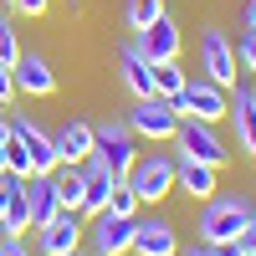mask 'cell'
Wrapping results in <instances>:
<instances>
[{
  "label": "cell",
  "instance_id": "27",
  "mask_svg": "<svg viewBox=\"0 0 256 256\" xmlns=\"http://www.w3.org/2000/svg\"><path fill=\"white\" fill-rule=\"evenodd\" d=\"M6 6H10L16 16H46V6H52V0H6Z\"/></svg>",
  "mask_w": 256,
  "mask_h": 256
},
{
  "label": "cell",
  "instance_id": "5",
  "mask_svg": "<svg viewBox=\"0 0 256 256\" xmlns=\"http://www.w3.org/2000/svg\"><path fill=\"white\" fill-rule=\"evenodd\" d=\"M174 144H180V154L200 159V164H216V169H226V159H230V148H226V138L216 134V123H200V118H180Z\"/></svg>",
  "mask_w": 256,
  "mask_h": 256
},
{
  "label": "cell",
  "instance_id": "28",
  "mask_svg": "<svg viewBox=\"0 0 256 256\" xmlns=\"http://www.w3.org/2000/svg\"><path fill=\"white\" fill-rule=\"evenodd\" d=\"M236 56L246 62L251 72H256V31H246V36H241V46H236Z\"/></svg>",
  "mask_w": 256,
  "mask_h": 256
},
{
  "label": "cell",
  "instance_id": "12",
  "mask_svg": "<svg viewBox=\"0 0 256 256\" xmlns=\"http://www.w3.org/2000/svg\"><path fill=\"white\" fill-rule=\"evenodd\" d=\"M113 184H118V174L102 159H82V216H102L108 210V195H113Z\"/></svg>",
  "mask_w": 256,
  "mask_h": 256
},
{
  "label": "cell",
  "instance_id": "6",
  "mask_svg": "<svg viewBox=\"0 0 256 256\" xmlns=\"http://www.w3.org/2000/svg\"><path fill=\"white\" fill-rule=\"evenodd\" d=\"M123 123L134 128V138H154V144H164V138H174L180 113H174V102H169V98H138L134 113H128Z\"/></svg>",
  "mask_w": 256,
  "mask_h": 256
},
{
  "label": "cell",
  "instance_id": "3",
  "mask_svg": "<svg viewBox=\"0 0 256 256\" xmlns=\"http://www.w3.org/2000/svg\"><path fill=\"white\" fill-rule=\"evenodd\" d=\"M92 159H102L113 169V174L123 180L128 169H134L138 148H134V128H128L123 118H108V123H92Z\"/></svg>",
  "mask_w": 256,
  "mask_h": 256
},
{
  "label": "cell",
  "instance_id": "13",
  "mask_svg": "<svg viewBox=\"0 0 256 256\" xmlns=\"http://www.w3.org/2000/svg\"><path fill=\"white\" fill-rule=\"evenodd\" d=\"M134 256H180V236L164 216L134 220Z\"/></svg>",
  "mask_w": 256,
  "mask_h": 256
},
{
  "label": "cell",
  "instance_id": "4",
  "mask_svg": "<svg viewBox=\"0 0 256 256\" xmlns=\"http://www.w3.org/2000/svg\"><path fill=\"white\" fill-rule=\"evenodd\" d=\"M174 113H180V118H200V123H220V118L230 113V92L216 88L210 77H190L184 92L174 98Z\"/></svg>",
  "mask_w": 256,
  "mask_h": 256
},
{
  "label": "cell",
  "instance_id": "31",
  "mask_svg": "<svg viewBox=\"0 0 256 256\" xmlns=\"http://www.w3.org/2000/svg\"><path fill=\"white\" fill-rule=\"evenodd\" d=\"M236 241H241V251H246V256H256V220H251V226L241 230V236H236Z\"/></svg>",
  "mask_w": 256,
  "mask_h": 256
},
{
  "label": "cell",
  "instance_id": "7",
  "mask_svg": "<svg viewBox=\"0 0 256 256\" xmlns=\"http://www.w3.org/2000/svg\"><path fill=\"white\" fill-rule=\"evenodd\" d=\"M200 72L216 88H236V46L226 41V31H200Z\"/></svg>",
  "mask_w": 256,
  "mask_h": 256
},
{
  "label": "cell",
  "instance_id": "9",
  "mask_svg": "<svg viewBox=\"0 0 256 256\" xmlns=\"http://www.w3.org/2000/svg\"><path fill=\"white\" fill-rule=\"evenodd\" d=\"M82 241H88V226L77 220V210H62L52 226L36 230V251L41 256H72V251H82Z\"/></svg>",
  "mask_w": 256,
  "mask_h": 256
},
{
  "label": "cell",
  "instance_id": "24",
  "mask_svg": "<svg viewBox=\"0 0 256 256\" xmlns=\"http://www.w3.org/2000/svg\"><path fill=\"white\" fill-rule=\"evenodd\" d=\"M0 148H6V174H16V180H31V174H36V169H31V154L16 144V134L0 144Z\"/></svg>",
  "mask_w": 256,
  "mask_h": 256
},
{
  "label": "cell",
  "instance_id": "14",
  "mask_svg": "<svg viewBox=\"0 0 256 256\" xmlns=\"http://www.w3.org/2000/svg\"><path fill=\"white\" fill-rule=\"evenodd\" d=\"M10 134H16V144L31 154V169H36V174H52V169L62 164L56 148H52V134H41L31 118H10Z\"/></svg>",
  "mask_w": 256,
  "mask_h": 256
},
{
  "label": "cell",
  "instance_id": "37",
  "mask_svg": "<svg viewBox=\"0 0 256 256\" xmlns=\"http://www.w3.org/2000/svg\"><path fill=\"white\" fill-rule=\"evenodd\" d=\"M0 118H6V108H0Z\"/></svg>",
  "mask_w": 256,
  "mask_h": 256
},
{
  "label": "cell",
  "instance_id": "19",
  "mask_svg": "<svg viewBox=\"0 0 256 256\" xmlns=\"http://www.w3.org/2000/svg\"><path fill=\"white\" fill-rule=\"evenodd\" d=\"M226 118H236V144H241V154H256V88H236Z\"/></svg>",
  "mask_w": 256,
  "mask_h": 256
},
{
  "label": "cell",
  "instance_id": "10",
  "mask_svg": "<svg viewBox=\"0 0 256 256\" xmlns=\"http://www.w3.org/2000/svg\"><path fill=\"white\" fill-rule=\"evenodd\" d=\"M10 77H16V92H26V98H52L56 92V72H52V62L41 52H20Z\"/></svg>",
  "mask_w": 256,
  "mask_h": 256
},
{
  "label": "cell",
  "instance_id": "35",
  "mask_svg": "<svg viewBox=\"0 0 256 256\" xmlns=\"http://www.w3.org/2000/svg\"><path fill=\"white\" fill-rule=\"evenodd\" d=\"M251 220H256V195H251Z\"/></svg>",
  "mask_w": 256,
  "mask_h": 256
},
{
  "label": "cell",
  "instance_id": "38",
  "mask_svg": "<svg viewBox=\"0 0 256 256\" xmlns=\"http://www.w3.org/2000/svg\"><path fill=\"white\" fill-rule=\"evenodd\" d=\"M88 256H98V251H88Z\"/></svg>",
  "mask_w": 256,
  "mask_h": 256
},
{
  "label": "cell",
  "instance_id": "20",
  "mask_svg": "<svg viewBox=\"0 0 256 256\" xmlns=\"http://www.w3.org/2000/svg\"><path fill=\"white\" fill-rule=\"evenodd\" d=\"M52 184H56L62 210H77V216H82V164H56L52 169Z\"/></svg>",
  "mask_w": 256,
  "mask_h": 256
},
{
  "label": "cell",
  "instance_id": "33",
  "mask_svg": "<svg viewBox=\"0 0 256 256\" xmlns=\"http://www.w3.org/2000/svg\"><path fill=\"white\" fill-rule=\"evenodd\" d=\"M180 256H220V251H216V246H205V241H200V246H190V251H180Z\"/></svg>",
  "mask_w": 256,
  "mask_h": 256
},
{
  "label": "cell",
  "instance_id": "8",
  "mask_svg": "<svg viewBox=\"0 0 256 256\" xmlns=\"http://www.w3.org/2000/svg\"><path fill=\"white\" fill-rule=\"evenodd\" d=\"M88 246H92L98 256H128V251H134V220H128V216H113V210L92 216Z\"/></svg>",
  "mask_w": 256,
  "mask_h": 256
},
{
  "label": "cell",
  "instance_id": "18",
  "mask_svg": "<svg viewBox=\"0 0 256 256\" xmlns=\"http://www.w3.org/2000/svg\"><path fill=\"white\" fill-rule=\"evenodd\" d=\"M52 148H56L62 164H82V159L92 154V123H82V118L62 123L56 134H52Z\"/></svg>",
  "mask_w": 256,
  "mask_h": 256
},
{
  "label": "cell",
  "instance_id": "34",
  "mask_svg": "<svg viewBox=\"0 0 256 256\" xmlns=\"http://www.w3.org/2000/svg\"><path fill=\"white\" fill-rule=\"evenodd\" d=\"M10 138V118H0V144H6Z\"/></svg>",
  "mask_w": 256,
  "mask_h": 256
},
{
  "label": "cell",
  "instance_id": "16",
  "mask_svg": "<svg viewBox=\"0 0 256 256\" xmlns=\"http://www.w3.org/2000/svg\"><path fill=\"white\" fill-rule=\"evenodd\" d=\"M26 205H31V230L52 226V220L62 216V200H56L52 174H31V180H26Z\"/></svg>",
  "mask_w": 256,
  "mask_h": 256
},
{
  "label": "cell",
  "instance_id": "36",
  "mask_svg": "<svg viewBox=\"0 0 256 256\" xmlns=\"http://www.w3.org/2000/svg\"><path fill=\"white\" fill-rule=\"evenodd\" d=\"M72 256H88V251H72Z\"/></svg>",
  "mask_w": 256,
  "mask_h": 256
},
{
  "label": "cell",
  "instance_id": "1",
  "mask_svg": "<svg viewBox=\"0 0 256 256\" xmlns=\"http://www.w3.org/2000/svg\"><path fill=\"white\" fill-rule=\"evenodd\" d=\"M246 226H251V195H210L195 230H200L205 246H226V241H236Z\"/></svg>",
  "mask_w": 256,
  "mask_h": 256
},
{
  "label": "cell",
  "instance_id": "22",
  "mask_svg": "<svg viewBox=\"0 0 256 256\" xmlns=\"http://www.w3.org/2000/svg\"><path fill=\"white\" fill-rule=\"evenodd\" d=\"M184 72H180V62H154V98H169L174 102L180 92H184Z\"/></svg>",
  "mask_w": 256,
  "mask_h": 256
},
{
  "label": "cell",
  "instance_id": "30",
  "mask_svg": "<svg viewBox=\"0 0 256 256\" xmlns=\"http://www.w3.org/2000/svg\"><path fill=\"white\" fill-rule=\"evenodd\" d=\"M16 98V77H10V67H0V108Z\"/></svg>",
  "mask_w": 256,
  "mask_h": 256
},
{
  "label": "cell",
  "instance_id": "11",
  "mask_svg": "<svg viewBox=\"0 0 256 256\" xmlns=\"http://www.w3.org/2000/svg\"><path fill=\"white\" fill-rule=\"evenodd\" d=\"M134 46L148 56V62H180V26H174V16H159L154 26H144L138 36H134Z\"/></svg>",
  "mask_w": 256,
  "mask_h": 256
},
{
  "label": "cell",
  "instance_id": "2",
  "mask_svg": "<svg viewBox=\"0 0 256 256\" xmlns=\"http://www.w3.org/2000/svg\"><path fill=\"white\" fill-rule=\"evenodd\" d=\"M123 180H128V190H134L144 205H159L169 190H174V154H138Z\"/></svg>",
  "mask_w": 256,
  "mask_h": 256
},
{
  "label": "cell",
  "instance_id": "25",
  "mask_svg": "<svg viewBox=\"0 0 256 256\" xmlns=\"http://www.w3.org/2000/svg\"><path fill=\"white\" fill-rule=\"evenodd\" d=\"M138 195H134V190H128V180H118L113 184V195H108V210H113V216H128V220H138Z\"/></svg>",
  "mask_w": 256,
  "mask_h": 256
},
{
  "label": "cell",
  "instance_id": "26",
  "mask_svg": "<svg viewBox=\"0 0 256 256\" xmlns=\"http://www.w3.org/2000/svg\"><path fill=\"white\" fill-rule=\"evenodd\" d=\"M20 62V41H16V26L0 16V67H16Z\"/></svg>",
  "mask_w": 256,
  "mask_h": 256
},
{
  "label": "cell",
  "instance_id": "32",
  "mask_svg": "<svg viewBox=\"0 0 256 256\" xmlns=\"http://www.w3.org/2000/svg\"><path fill=\"white\" fill-rule=\"evenodd\" d=\"M241 26L256 31V0H246V6H241Z\"/></svg>",
  "mask_w": 256,
  "mask_h": 256
},
{
  "label": "cell",
  "instance_id": "29",
  "mask_svg": "<svg viewBox=\"0 0 256 256\" xmlns=\"http://www.w3.org/2000/svg\"><path fill=\"white\" fill-rule=\"evenodd\" d=\"M0 256H31V246L20 236H0Z\"/></svg>",
  "mask_w": 256,
  "mask_h": 256
},
{
  "label": "cell",
  "instance_id": "23",
  "mask_svg": "<svg viewBox=\"0 0 256 256\" xmlns=\"http://www.w3.org/2000/svg\"><path fill=\"white\" fill-rule=\"evenodd\" d=\"M159 16H164V0H128V6H123V20H128V26H134V31L154 26Z\"/></svg>",
  "mask_w": 256,
  "mask_h": 256
},
{
  "label": "cell",
  "instance_id": "21",
  "mask_svg": "<svg viewBox=\"0 0 256 256\" xmlns=\"http://www.w3.org/2000/svg\"><path fill=\"white\" fill-rule=\"evenodd\" d=\"M26 230H31V205H26V180H20V190L0 210V236H26Z\"/></svg>",
  "mask_w": 256,
  "mask_h": 256
},
{
  "label": "cell",
  "instance_id": "15",
  "mask_svg": "<svg viewBox=\"0 0 256 256\" xmlns=\"http://www.w3.org/2000/svg\"><path fill=\"white\" fill-rule=\"evenodd\" d=\"M216 184H220V169L216 164H200L190 154H174V190H184V195H195V200H210Z\"/></svg>",
  "mask_w": 256,
  "mask_h": 256
},
{
  "label": "cell",
  "instance_id": "17",
  "mask_svg": "<svg viewBox=\"0 0 256 256\" xmlns=\"http://www.w3.org/2000/svg\"><path fill=\"white\" fill-rule=\"evenodd\" d=\"M118 72H123V88L134 92V98H154V62H148L134 41L118 52Z\"/></svg>",
  "mask_w": 256,
  "mask_h": 256
}]
</instances>
